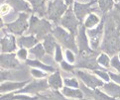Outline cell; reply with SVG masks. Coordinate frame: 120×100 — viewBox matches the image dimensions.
I'll return each mask as SVG.
<instances>
[{"label": "cell", "instance_id": "25", "mask_svg": "<svg viewBox=\"0 0 120 100\" xmlns=\"http://www.w3.org/2000/svg\"><path fill=\"white\" fill-rule=\"evenodd\" d=\"M31 53L33 55H35L37 58H43L44 56V54H45V51H44V48H43V45L41 44H38L35 48H33V49L31 50Z\"/></svg>", "mask_w": 120, "mask_h": 100}, {"label": "cell", "instance_id": "40", "mask_svg": "<svg viewBox=\"0 0 120 100\" xmlns=\"http://www.w3.org/2000/svg\"><path fill=\"white\" fill-rule=\"evenodd\" d=\"M71 1H72V0H66V2H67L68 4H71Z\"/></svg>", "mask_w": 120, "mask_h": 100}, {"label": "cell", "instance_id": "27", "mask_svg": "<svg viewBox=\"0 0 120 100\" xmlns=\"http://www.w3.org/2000/svg\"><path fill=\"white\" fill-rule=\"evenodd\" d=\"M97 62L100 64H102V66H104V67H109V59L106 55H101L99 58H98Z\"/></svg>", "mask_w": 120, "mask_h": 100}, {"label": "cell", "instance_id": "39", "mask_svg": "<svg viewBox=\"0 0 120 100\" xmlns=\"http://www.w3.org/2000/svg\"><path fill=\"white\" fill-rule=\"evenodd\" d=\"M30 1L32 2L33 4V6L35 7V8H38L40 6V3H41V0H30Z\"/></svg>", "mask_w": 120, "mask_h": 100}, {"label": "cell", "instance_id": "2", "mask_svg": "<svg viewBox=\"0 0 120 100\" xmlns=\"http://www.w3.org/2000/svg\"><path fill=\"white\" fill-rule=\"evenodd\" d=\"M51 29V25L45 20L39 21L36 17H32L30 22V32H34L37 34L38 38H43L47 32Z\"/></svg>", "mask_w": 120, "mask_h": 100}, {"label": "cell", "instance_id": "13", "mask_svg": "<svg viewBox=\"0 0 120 100\" xmlns=\"http://www.w3.org/2000/svg\"><path fill=\"white\" fill-rule=\"evenodd\" d=\"M1 47L4 53H9L15 50V40L12 36H6L1 39Z\"/></svg>", "mask_w": 120, "mask_h": 100}, {"label": "cell", "instance_id": "22", "mask_svg": "<svg viewBox=\"0 0 120 100\" xmlns=\"http://www.w3.org/2000/svg\"><path fill=\"white\" fill-rule=\"evenodd\" d=\"M9 2L15 7L16 10L19 11H30L28 4L23 0H9Z\"/></svg>", "mask_w": 120, "mask_h": 100}, {"label": "cell", "instance_id": "29", "mask_svg": "<svg viewBox=\"0 0 120 100\" xmlns=\"http://www.w3.org/2000/svg\"><path fill=\"white\" fill-rule=\"evenodd\" d=\"M111 64H112V67L114 68H116L118 71H120V60L118 59L117 56H114L111 60Z\"/></svg>", "mask_w": 120, "mask_h": 100}, {"label": "cell", "instance_id": "21", "mask_svg": "<svg viewBox=\"0 0 120 100\" xmlns=\"http://www.w3.org/2000/svg\"><path fill=\"white\" fill-rule=\"evenodd\" d=\"M36 38L34 37H22L18 40V44L21 47H25V48H31L33 45L36 44Z\"/></svg>", "mask_w": 120, "mask_h": 100}, {"label": "cell", "instance_id": "33", "mask_svg": "<svg viewBox=\"0 0 120 100\" xmlns=\"http://www.w3.org/2000/svg\"><path fill=\"white\" fill-rule=\"evenodd\" d=\"M67 59L70 63H74L75 62V56L72 55V53L71 51H67Z\"/></svg>", "mask_w": 120, "mask_h": 100}, {"label": "cell", "instance_id": "34", "mask_svg": "<svg viewBox=\"0 0 120 100\" xmlns=\"http://www.w3.org/2000/svg\"><path fill=\"white\" fill-rule=\"evenodd\" d=\"M31 72H32V74L35 76V77H43V76H45V74H44V73H43L42 71L36 70V69H33Z\"/></svg>", "mask_w": 120, "mask_h": 100}, {"label": "cell", "instance_id": "1", "mask_svg": "<svg viewBox=\"0 0 120 100\" xmlns=\"http://www.w3.org/2000/svg\"><path fill=\"white\" fill-rule=\"evenodd\" d=\"M104 49L110 54L120 49V37L113 28H109L106 32V39L104 42Z\"/></svg>", "mask_w": 120, "mask_h": 100}, {"label": "cell", "instance_id": "37", "mask_svg": "<svg viewBox=\"0 0 120 100\" xmlns=\"http://www.w3.org/2000/svg\"><path fill=\"white\" fill-rule=\"evenodd\" d=\"M9 10H10L9 5H2V7H1V13H2V15L7 14V13L9 12Z\"/></svg>", "mask_w": 120, "mask_h": 100}, {"label": "cell", "instance_id": "9", "mask_svg": "<svg viewBox=\"0 0 120 100\" xmlns=\"http://www.w3.org/2000/svg\"><path fill=\"white\" fill-rule=\"evenodd\" d=\"M48 88V84H47L46 80H41V81H35L32 82L31 84H29L26 86L24 89H21L19 91V93H25V92H29V93H36L39 92L41 90H44Z\"/></svg>", "mask_w": 120, "mask_h": 100}, {"label": "cell", "instance_id": "18", "mask_svg": "<svg viewBox=\"0 0 120 100\" xmlns=\"http://www.w3.org/2000/svg\"><path fill=\"white\" fill-rule=\"evenodd\" d=\"M62 92L64 95L68 97H72V98H82V92L78 89H71L68 87H64L62 89Z\"/></svg>", "mask_w": 120, "mask_h": 100}, {"label": "cell", "instance_id": "11", "mask_svg": "<svg viewBox=\"0 0 120 100\" xmlns=\"http://www.w3.org/2000/svg\"><path fill=\"white\" fill-rule=\"evenodd\" d=\"M82 90L84 91L85 94L92 97L94 100H115L113 97H110L107 94H104L103 92H101V91L97 89H94L93 91H91L90 89H87L86 87L82 86Z\"/></svg>", "mask_w": 120, "mask_h": 100}, {"label": "cell", "instance_id": "5", "mask_svg": "<svg viewBox=\"0 0 120 100\" xmlns=\"http://www.w3.org/2000/svg\"><path fill=\"white\" fill-rule=\"evenodd\" d=\"M66 6L64 5V3L61 1V0H57L55 1L53 4H51L49 7V17L52 20H54L55 22H58L60 17L63 14V12L65 11Z\"/></svg>", "mask_w": 120, "mask_h": 100}, {"label": "cell", "instance_id": "32", "mask_svg": "<svg viewBox=\"0 0 120 100\" xmlns=\"http://www.w3.org/2000/svg\"><path fill=\"white\" fill-rule=\"evenodd\" d=\"M109 76L112 78V79H113L115 82H116V83L120 84V75H119V74H114V73L110 72V73H109Z\"/></svg>", "mask_w": 120, "mask_h": 100}, {"label": "cell", "instance_id": "3", "mask_svg": "<svg viewBox=\"0 0 120 100\" xmlns=\"http://www.w3.org/2000/svg\"><path fill=\"white\" fill-rule=\"evenodd\" d=\"M54 35L57 37V39L62 43L64 46H66L67 48H68V49H71L74 51L78 50L76 47H75L74 37H72L71 35L68 34V32H66L64 29H62V28L55 29L54 30Z\"/></svg>", "mask_w": 120, "mask_h": 100}, {"label": "cell", "instance_id": "6", "mask_svg": "<svg viewBox=\"0 0 120 100\" xmlns=\"http://www.w3.org/2000/svg\"><path fill=\"white\" fill-rule=\"evenodd\" d=\"M78 21H76L75 17L74 15V13L71 12V9H68V12L66 13V15L64 16V18L62 19V25L64 27H66L67 29H68L72 35H74L76 31V27H78Z\"/></svg>", "mask_w": 120, "mask_h": 100}, {"label": "cell", "instance_id": "16", "mask_svg": "<svg viewBox=\"0 0 120 100\" xmlns=\"http://www.w3.org/2000/svg\"><path fill=\"white\" fill-rule=\"evenodd\" d=\"M49 83L55 89L62 87V78H61V74H60L59 71H57L55 74L51 75L49 77Z\"/></svg>", "mask_w": 120, "mask_h": 100}, {"label": "cell", "instance_id": "10", "mask_svg": "<svg viewBox=\"0 0 120 100\" xmlns=\"http://www.w3.org/2000/svg\"><path fill=\"white\" fill-rule=\"evenodd\" d=\"M102 29H103V22H101L100 25L95 30H89L88 31V35L90 37V45L93 49H96L98 44H99V40L102 34Z\"/></svg>", "mask_w": 120, "mask_h": 100}, {"label": "cell", "instance_id": "41", "mask_svg": "<svg viewBox=\"0 0 120 100\" xmlns=\"http://www.w3.org/2000/svg\"><path fill=\"white\" fill-rule=\"evenodd\" d=\"M81 100H85V99H81Z\"/></svg>", "mask_w": 120, "mask_h": 100}, {"label": "cell", "instance_id": "12", "mask_svg": "<svg viewBox=\"0 0 120 100\" xmlns=\"http://www.w3.org/2000/svg\"><path fill=\"white\" fill-rule=\"evenodd\" d=\"M17 66H19L18 60L15 59L14 55L8 54V55H2L1 56V67H7V68H14Z\"/></svg>", "mask_w": 120, "mask_h": 100}, {"label": "cell", "instance_id": "38", "mask_svg": "<svg viewBox=\"0 0 120 100\" xmlns=\"http://www.w3.org/2000/svg\"><path fill=\"white\" fill-rule=\"evenodd\" d=\"M62 67L64 69H66V70H71L72 67L70 66V64H68L67 63H62Z\"/></svg>", "mask_w": 120, "mask_h": 100}, {"label": "cell", "instance_id": "4", "mask_svg": "<svg viewBox=\"0 0 120 100\" xmlns=\"http://www.w3.org/2000/svg\"><path fill=\"white\" fill-rule=\"evenodd\" d=\"M27 17L28 15L25 13H21L18 20H16L15 22L8 24L7 27L10 29V31L14 32L15 34H22L25 30H26L28 23H27Z\"/></svg>", "mask_w": 120, "mask_h": 100}, {"label": "cell", "instance_id": "20", "mask_svg": "<svg viewBox=\"0 0 120 100\" xmlns=\"http://www.w3.org/2000/svg\"><path fill=\"white\" fill-rule=\"evenodd\" d=\"M24 82H16V83H3L0 86L1 92H6V91H11V90H15L21 88L24 86Z\"/></svg>", "mask_w": 120, "mask_h": 100}, {"label": "cell", "instance_id": "26", "mask_svg": "<svg viewBox=\"0 0 120 100\" xmlns=\"http://www.w3.org/2000/svg\"><path fill=\"white\" fill-rule=\"evenodd\" d=\"M98 21H99V20H98V18H97L95 15H93V14L89 15V16L87 17L86 21H85V27L92 28L94 25L98 23Z\"/></svg>", "mask_w": 120, "mask_h": 100}, {"label": "cell", "instance_id": "7", "mask_svg": "<svg viewBox=\"0 0 120 100\" xmlns=\"http://www.w3.org/2000/svg\"><path fill=\"white\" fill-rule=\"evenodd\" d=\"M79 53L81 55H83V56H88L91 55L92 52L90 51V49L88 48V45H87V40H86V36H85L84 27H81L79 29Z\"/></svg>", "mask_w": 120, "mask_h": 100}, {"label": "cell", "instance_id": "35", "mask_svg": "<svg viewBox=\"0 0 120 100\" xmlns=\"http://www.w3.org/2000/svg\"><path fill=\"white\" fill-rule=\"evenodd\" d=\"M18 56H20V59H26V56H27V51L25 49H22L19 51Z\"/></svg>", "mask_w": 120, "mask_h": 100}, {"label": "cell", "instance_id": "30", "mask_svg": "<svg viewBox=\"0 0 120 100\" xmlns=\"http://www.w3.org/2000/svg\"><path fill=\"white\" fill-rule=\"evenodd\" d=\"M14 99L16 100H38V97H30V96H25V95H16V96H14Z\"/></svg>", "mask_w": 120, "mask_h": 100}, {"label": "cell", "instance_id": "31", "mask_svg": "<svg viewBox=\"0 0 120 100\" xmlns=\"http://www.w3.org/2000/svg\"><path fill=\"white\" fill-rule=\"evenodd\" d=\"M56 60L57 62H61L62 60V50H61V48H60V46L57 45V48H56Z\"/></svg>", "mask_w": 120, "mask_h": 100}, {"label": "cell", "instance_id": "14", "mask_svg": "<svg viewBox=\"0 0 120 100\" xmlns=\"http://www.w3.org/2000/svg\"><path fill=\"white\" fill-rule=\"evenodd\" d=\"M90 11V7L87 4H79V3H75V12L76 17L79 20H82V18Z\"/></svg>", "mask_w": 120, "mask_h": 100}, {"label": "cell", "instance_id": "36", "mask_svg": "<svg viewBox=\"0 0 120 100\" xmlns=\"http://www.w3.org/2000/svg\"><path fill=\"white\" fill-rule=\"evenodd\" d=\"M95 73H96L97 75L101 76L102 78H103V79H105V80H107V81L109 80V76H108V74H106L105 72H102V71H98V70H96Z\"/></svg>", "mask_w": 120, "mask_h": 100}, {"label": "cell", "instance_id": "24", "mask_svg": "<svg viewBox=\"0 0 120 100\" xmlns=\"http://www.w3.org/2000/svg\"><path fill=\"white\" fill-rule=\"evenodd\" d=\"M98 3H99V6H100L101 10L103 12L108 11L113 6V1L112 0H98Z\"/></svg>", "mask_w": 120, "mask_h": 100}, {"label": "cell", "instance_id": "8", "mask_svg": "<svg viewBox=\"0 0 120 100\" xmlns=\"http://www.w3.org/2000/svg\"><path fill=\"white\" fill-rule=\"evenodd\" d=\"M78 75L82 79V81L84 82L86 86L90 88H96L97 86H102L103 83H102V81H100L98 78H96L95 76L93 75H90L88 74L86 72H82V71H78Z\"/></svg>", "mask_w": 120, "mask_h": 100}, {"label": "cell", "instance_id": "23", "mask_svg": "<svg viewBox=\"0 0 120 100\" xmlns=\"http://www.w3.org/2000/svg\"><path fill=\"white\" fill-rule=\"evenodd\" d=\"M27 64L31 67H40V68H43V69H46V70H49V71H54V68L52 67H48L46 64H43L41 63L39 60H27Z\"/></svg>", "mask_w": 120, "mask_h": 100}, {"label": "cell", "instance_id": "15", "mask_svg": "<svg viewBox=\"0 0 120 100\" xmlns=\"http://www.w3.org/2000/svg\"><path fill=\"white\" fill-rule=\"evenodd\" d=\"M104 90L107 92V94L111 96H120V86L115 83H108L103 85Z\"/></svg>", "mask_w": 120, "mask_h": 100}, {"label": "cell", "instance_id": "17", "mask_svg": "<svg viewBox=\"0 0 120 100\" xmlns=\"http://www.w3.org/2000/svg\"><path fill=\"white\" fill-rule=\"evenodd\" d=\"M79 67H83L89 69H95L98 68V66L94 59H91L89 56H83V59L81 60V63H79Z\"/></svg>", "mask_w": 120, "mask_h": 100}, {"label": "cell", "instance_id": "19", "mask_svg": "<svg viewBox=\"0 0 120 100\" xmlns=\"http://www.w3.org/2000/svg\"><path fill=\"white\" fill-rule=\"evenodd\" d=\"M44 48L48 54H52L55 48H57V45L54 41L52 36H46L45 37V42H44Z\"/></svg>", "mask_w": 120, "mask_h": 100}, {"label": "cell", "instance_id": "28", "mask_svg": "<svg viewBox=\"0 0 120 100\" xmlns=\"http://www.w3.org/2000/svg\"><path fill=\"white\" fill-rule=\"evenodd\" d=\"M65 83L68 86H71V87H79V82L75 78H67V79H65Z\"/></svg>", "mask_w": 120, "mask_h": 100}]
</instances>
